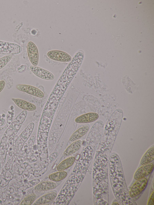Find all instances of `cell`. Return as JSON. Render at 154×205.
I'll use <instances>...</instances> for the list:
<instances>
[{
    "instance_id": "obj_1",
    "label": "cell",
    "mask_w": 154,
    "mask_h": 205,
    "mask_svg": "<svg viewBox=\"0 0 154 205\" xmlns=\"http://www.w3.org/2000/svg\"><path fill=\"white\" fill-rule=\"evenodd\" d=\"M109 174L114 194L122 205H137L129 196L121 160L116 152L112 153L109 159Z\"/></svg>"
},
{
    "instance_id": "obj_2",
    "label": "cell",
    "mask_w": 154,
    "mask_h": 205,
    "mask_svg": "<svg viewBox=\"0 0 154 205\" xmlns=\"http://www.w3.org/2000/svg\"><path fill=\"white\" fill-rule=\"evenodd\" d=\"M91 156L83 152L82 154L61 191L65 195L73 197L86 173Z\"/></svg>"
},
{
    "instance_id": "obj_3",
    "label": "cell",
    "mask_w": 154,
    "mask_h": 205,
    "mask_svg": "<svg viewBox=\"0 0 154 205\" xmlns=\"http://www.w3.org/2000/svg\"><path fill=\"white\" fill-rule=\"evenodd\" d=\"M28 114V112L23 110L14 120L6 129L4 136L10 139L14 136L19 130Z\"/></svg>"
},
{
    "instance_id": "obj_4",
    "label": "cell",
    "mask_w": 154,
    "mask_h": 205,
    "mask_svg": "<svg viewBox=\"0 0 154 205\" xmlns=\"http://www.w3.org/2000/svg\"><path fill=\"white\" fill-rule=\"evenodd\" d=\"M148 179L146 177L137 180L131 187L129 192L130 197L134 199L139 196L146 188Z\"/></svg>"
},
{
    "instance_id": "obj_5",
    "label": "cell",
    "mask_w": 154,
    "mask_h": 205,
    "mask_svg": "<svg viewBox=\"0 0 154 205\" xmlns=\"http://www.w3.org/2000/svg\"><path fill=\"white\" fill-rule=\"evenodd\" d=\"M48 57L51 59L61 62H69L72 60V57L67 53L60 50H53L47 53Z\"/></svg>"
},
{
    "instance_id": "obj_6",
    "label": "cell",
    "mask_w": 154,
    "mask_h": 205,
    "mask_svg": "<svg viewBox=\"0 0 154 205\" xmlns=\"http://www.w3.org/2000/svg\"><path fill=\"white\" fill-rule=\"evenodd\" d=\"M29 69L35 75L44 80L48 81L54 79V75L49 71L37 66H31Z\"/></svg>"
},
{
    "instance_id": "obj_7",
    "label": "cell",
    "mask_w": 154,
    "mask_h": 205,
    "mask_svg": "<svg viewBox=\"0 0 154 205\" xmlns=\"http://www.w3.org/2000/svg\"><path fill=\"white\" fill-rule=\"evenodd\" d=\"M27 50L31 63L33 66H37L38 63L39 55L38 48L33 42L30 41L28 43Z\"/></svg>"
},
{
    "instance_id": "obj_8",
    "label": "cell",
    "mask_w": 154,
    "mask_h": 205,
    "mask_svg": "<svg viewBox=\"0 0 154 205\" xmlns=\"http://www.w3.org/2000/svg\"><path fill=\"white\" fill-rule=\"evenodd\" d=\"M153 163H150L142 165L135 172L134 176L136 180L146 177L150 174L154 169Z\"/></svg>"
},
{
    "instance_id": "obj_9",
    "label": "cell",
    "mask_w": 154,
    "mask_h": 205,
    "mask_svg": "<svg viewBox=\"0 0 154 205\" xmlns=\"http://www.w3.org/2000/svg\"><path fill=\"white\" fill-rule=\"evenodd\" d=\"M0 45V54L13 55L20 52V47L18 44L4 42Z\"/></svg>"
},
{
    "instance_id": "obj_10",
    "label": "cell",
    "mask_w": 154,
    "mask_h": 205,
    "mask_svg": "<svg viewBox=\"0 0 154 205\" xmlns=\"http://www.w3.org/2000/svg\"><path fill=\"white\" fill-rule=\"evenodd\" d=\"M16 87L20 91L37 97L43 98L44 96V93L41 90L32 86L26 84H18Z\"/></svg>"
},
{
    "instance_id": "obj_11",
    "label": "cell",
    "mask_w": 154,
    "mask_h": 205,
    "mask_svg": "<svg viewBox=\"0 0 154 205\" xmlns=\"http://www.w3.org/2000/svg\"><path fill=\"white\" fill-rule=\"evenodd\" d=\"M99 118L98 115L95 112H90L77 117L75 120L78 123H87L93 122Z\"/></svg>"
},
{
    "instance_id": "obj_12",
    "label": "cell",
    "mask_w": 154,
    "mask_h": 205,
    "mask_svg": "<svg viewBox=\"0 0 154 205\" xmlns=\"http://www.w3.org/2000/svg\"><path fill=\"white\" fill-rule=\"evenodd\" d=\"M34 127V123H30L19 136L17 143L23 144L26 142L32 133Z\"/></svg>"
},
{
    "instance_id": "obj_13",
    "label": "cell",
    "mask_w": 154,
    "mask_h": 205,
    "mask_svg": "<svg viewBox=\"0 0 154 205\" xmlns=\"http://www.w3.org/2000/svg\"><path fill=\"white\" fill-rule=\"evenodd\" d=\"M12 99L18 107L24 110L33 111L36 109L34 104L22 99L13 98Z\"/></svg>"
},
{
    "instance_id": "obj_14",
    "label": "cell",
    "mask_w": 154,
    "mask_h": 205,
    "mask_svg": "<svg viewBox=\"0 0 154 205\" xmlns=\"http://www.w3.org/2000/svg\"><path fill=\"white\" fill-rule=\"evenodd\" d=\"M154 159V146L153 145L146 151L141 159L140 164L144 165L152 162Z\"/></svg>"
},
{
    "instance_id": "obj_15",
    "label": "cell",
    "mask_w": 154,
    "mask_h": 205,
    "mask_svg": "<svg viewBox=\"0 0 154 205\" xmlns=\"http://www.w3.org/2000/svg\"><path fill=\"white\" fill-rule=\"evenodd\" d=\"M82 145V141L80 140L73 142L65 150L63 153L64 155L68 156L74 154L80 149Z\"/></svg>"
},
{
    "instance_id": "obj_16",
    "label": "cell",
    "mask_w": 154,
    "mask_h": 205,
    "mask_svg": "<svg viewBox=\"0 0 154 205\" xmlns=\"http://www.w3.org/2000/svg\"><path fill=\"white\" fill-rule=\"evenodd\" d=\"M89 129V127L87 125L81 127L72 134L69 139V141L73 142L78 140L87 133Z\"/></svg>"
},
{
    "instance_id": "obj_17",
    "label": "cell",
    "mask_w": 154,
    "mask_h": 205,
    "mask_svg": "<svg viewBox=\"0 0 154 205\" xmlns=\"http://www.w3.org/2000/svg\"><path fill=\"white\" fill-rule=\"evenodd\" d=\"M56 187V184L51 182H41L36 185L35 189L36 191H43L52 190Z\"/></svg>"
},
{
    "instance_id": "obj_18",
    "label": "cell",
    "mask_w": 154,
    "mask_h": 205,
    "mask_svg": "<svg viewBox=\"0 0 154 205\" xmlns=\"http://www.w3.org/2000/svg\"><path fill=\"white\" fill-rule=\"evenodd\" d=\"M57 194L55 193H50L42 196L38 199L33 205H42L50 202L55 199Z\"/></svg>"
},
{
    "instance_id": "obj_19",
    "label": "cell",
    "mask_w": 154,
    "mask_h": 205,
    "mask_svg": "<svg viewBox=\"0 0 154 205\" xmlns=\"http://www.w3.org/2000/svg\"><path fill=\"white\" fill-rule=\"evenodd\" d=\"M75 160L74 157H71L68 158L62 161L57 167L59 171L64 170L71 166L74 164Z\"/></svg>"
},
{
    "instance_id": "obj_20",
    "label": "cell",
    "mask_w": 154,
    "mask_h": 205,
    "mask_svg": "<svg viewBox=\"0 0 154 205\" xmlns=\"http://www.w3.org/2000/svg\"><path fill=\"white\" fill-rule=\"evenodd\" d=\"M67 175V173L66 172L61 171L51 174L49 177L52 181L58 182L64 179Z\"/></svg>"
},
{
    "instance_id": "obj_21",
    "label": "cell",
    "mask_w": 154,
    "mask_h": 205,
    "mask_svg": "<svg viewBox=\"0 0 154 205\" xmlns=\"http://www.w3.org/2000/svg\"><path fill=\"white\" fill-rule=\"evenodd\" d=\"M12 57V55H7L0 58V70L9 63Z\"/></svg>"
},
{
    "instance_id": "obj_22",
    "label": "cell",
    "mask_w": 154,
    "mask_h": 205,
    "mask_svg": "<svg viewBox=\"0 0 154 205\" xmlns=\"http://www.w3.org/2000/svg\"><path fill=\"white\" fill-rule=\"evenodd\" d=\"M36 196L35 195H32L27 196L25 198L21 203L22 205H31L35 200Z\"/></svg>"
},
{
    "instance_id": "obj_23",
    "label": "cell",
    "mask_w": 154,
    "mask_h": 205,
    "mask_svg": "<svg viewBox=\"0 0 154 205\" xmlns=\"http://www.w3.org/2000/svg\"><path fill=\"white\" fill-rule=\"evenodd\" d=\"M154 190L152 191L147 203L148 205H154Z\"/></svg>"
},
{
    "instance_id": "obj_24",
    "label": "cell",
    "mask_w": 154,
    "mask_h": 205,
    "mask_svg": "<svg viewBox=\"0 0 154 205\" xmlns=\"http://www.w3.org/2000/svg\"><path fill=\"white\" fill-rule=\"evenodd\" d=\"M6 121L5 118L0 115V126H2L5 124Z\"/></svg>"
},
{
    "instance_id": "obj_25",
    "label": "cell",
    "mask_w": 154,
    "mask_h": 205,
    "mask_svg": "<svg viewBox=\"0 0 154 205\" xmlns=\"http://www.w3.org/2000/svg\"><path fill=\"white\" fill-rule=\"evenodd\" d=\"M5 85V82L3 80L0 81V92L3 90Z\"/></svg>"
},
{
    "instance_id": "obj_26",
    "label": "cell",
    "mask_w": 154,
    "mask_h": 205,
    "mask_svg": "<svg viewBox=\"0 0 154 205\" xmlns=\"http://www.w3.org/2000/svg\"><path fill=\"white\" fill-rule=\"evenodd\" d=\"M8 125L7 124L5 125V126L3 127H0V135L2 133L5 131V130L8 127Z\"/></svg>"
},
{
    "instance_id": "obj_27",
    "label": "cell",
    "mask_w": 154,
    "mask_h": 205,
    "mask_svg": "<svg viewBox=\"0 0 154 205\" xmlns=\"http://www.w3.org/2000/svg\"><path fill=\"white\" fill-rule=\"evenodd\" d=\"M112 204H113V205H115V204L119 205V204L118 203L116 202H114Z\"/></svg>"
}]
</instances>
